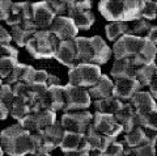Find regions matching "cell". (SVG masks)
Listing matches in <instances>:
<instances>
[{"mask_svg":"<svg viewBox=\"0 0 157 156\" xmlns=\"http://www.w3.org/2000/svg\"><path fill=\"white\" fill-rule=\"evenodd\" d=\"M77 63H90V64L101 66L110 59L113 55L109 45L100 36L93 37H76L75 40Z\"/></svg>","mask_w":157,"mask_h":156,"instance_id":"obj_1","label":"cell"},{"mask_svg":"<svg viewBox=\"0 0 157 156\" xmlns=\"http://www.w3.org/2000/svg\"><path fill=\"white\" fill-rule=\"evenodd\" d=\"M0 146L8 156H28L34 154L32 134L20 123L11 125L0 133Z\"/></svg>","mask_w":157,"mask_h":156,"instance_id":"obj_2","label":"cell"},{"mask_svg":"<svg viewBox=\"0 0 157 156\" xmlns=\"http://www.w3.org/2000/svg\"><path fill=\"white\" fill-rule=\"evenodd\" d=\"M98 11L109 22H128L141 18V2L137 0H101Z\"/></svg>","mask_w":157,"mask_h":156,"instance_id":"obj_3","label":"cell"},{"mask_svg":"<svg viewBox=\"0 0 157 156\" xmlns=\"http://www.w3.org/2000/svg\"><path fill=\"white\" fill-rule=\"evenodd\" d=\"M59 41L50 30H37L26 43V51L34 59L54 58Z\"/></svg>","mask_w":157,"mask_h":156,"instance_id":"obj_4","label":"cell"},{"mask_svg":"<svg viewBox=\"0 0 157 156\" xmlns=\"http://www.w3.org/2000/svg\"><path fill=\"white\" fill-rule=\"evenodd\" d=\"M63 135H64V129L62 127L60 122H54L45 130L39 131L37 134H32L33 143H34V152L39 154H50L52 150L59 147Z\"/></svg>","mask_w":157,"mask_h":156,"instance_id":"obj_5","label":"cell"},{"mask_svg":"<svg viewBox=\"0 0 157 156\" xmlns=\"http://www.w3.org/2000/svg\"><path fill=\"white\" fill-rule=\"evenodd\" d=\"M101 75L102 72L100 66L90 63H78L68 71V84L88 89L100 80Z\"/></svg>","mask_w":157,"mask_h":156,"instance_id":"obj_6","label":"cell"},{"mask_svg":"<svg viewBox=\"0 0 157 156\" xmlns=\"http://www.w3.org/2000/svg\"><path fill=\"white\" fill-rule=\"evenodd\" d=\"M92 104V97L85 88L75 87L71 84L64 85V113L67 111L88 110Z\"/></svg>","mask_w":157,"mask_h":156,"instance_id":"obj_7","label":"cell"},{"mask_svg":"<svg viewBox=\"0 0 157 156\" xmlns=\"http://www.w3.org/2000/svg\"><path fill=\"white\" fill-rule=\"evenodd\" d=\"M60 125L68 133L85 134L86 130L93 122V114L89 110H77V111H67L62 115Z\"/></svg>","mask_w":157,"mask_h":156,"instance_id":"obj_8","label":"cell"},{"mask_svg":"<svg viewBox=\"0 0 157 156\" xmlns=\"http://www.w3.org/2000/svg\"><path fill=\"white\" fill-rule=\"evenodd\" d=\"M54 122H56V113L46 109H41L38 111H34V113H29L17 123H20L30 134H37L48 127Z\"/></svg>","mask_w":157,"mask_h":156,"instance_id":"obj_9","label":"cell"},{"mask_svg":"<svg viewBox=\"0 0 157 156\" xmlns=\"http://www.w3.org/2000/svg\"><path fill=\"white\" fill-rule=\"evenodd\" d=\"M144 42H145V38L135 37V36H131V34H124L119 40L115 41L114 46L111 49V53L114 55L115 60L132 58L139 53V50L143 47Z\"/></svg>","mask_w":157,"mask_h":156,"instance_id":"obj_10","label":"cell"},{"mask_svg":"<svg viewBox=\"0 0 157 156\" xmlns=\"http://www.w3.org/2000/svg\"><path fill=\"white\" fill-rule=\"evenodd\" d=\"M92 126L94 127L97 133H100L101 135L110 138L113 140H117V138L121 135V133H123V130L118 122L115 121L114 115L110 114H102V113H96L93 114V122Z\"/></svg>","mask_w":157,"mask_h":156,"instance_id":"obj_11","label":"cell"},{"mask_svg":"<svg viewBox=\"0 0 157 156\" xmlns=\"http://www.w3.org/2000/svg\"><path fill=\"white\" fill-rule=\"evenodd\" d=\"M48 30L58 38L59 42L73 41L78 34V29L76 28L75 22L68 16H56L54 18V21Z\"/></svg>","mask_w":157,"mask_h":156,"instance_id":"obj_12","label":"cell"},{"mask_svg":"<svg viewBox=\"0 0 157 156\" xmlns=\"http://www.w3.org/2000/svg\"><path fill=\"white\" fill-rule=\"evenodd\" d=\"M55 17L47 2L32 3V20L37 30H48Z\"/></svg>","mask_w":157,"mask_h":156,"instance_id":"obj_13","label":"cell"},{"mask_svg":"<svg viewBox=\"0 0 157 156\" xmlns=\"http://www.w3.org/2000/svg\"><path fill=\"white\" fill-rule=\"evenodd\" d=\"M39 106H41V109L50 110L54 113L63 110V108H64V85L59 84L48 87L41 102H39Z\"/></svg>","mask_w":157,"mask_h":156,"instance_id":"obj_14","label":"cell"},{"mask_svg":"<svg viewBox=\"0 0 157 156\" xmlns=\"http://www.w3.org/2000/svg\"><path fill=\"white\" fill-rule=\"evenodd\" d=\"M139 91H141V85L135 77L117 79L114 83V89H113V97L121 101H128Z\"/></svg>","mask_w":157,"mask_h":156,"instance_id":"obj_15","label":"cell"},{"mask_svg":"<svg viewBox=\"0 0 157 156\" xmlns=\"http://www.w3.org/2000/svg\"><path fill=\"white\" fill-rule=\"evenodd\" d=\"M85 138H86V144H88V155L89 156H100L104 151L109 147L111 142H114L110 138L101 135L100 133H97L94 127L90 125L89 129L85 133Z\"/></svg>","mask_w":157,"mask_h":156,"instance_id":"obj_16","label":"cell"},{"mask_svg":"<svg viewBox=\"0 0 157 156\" xmlns=\"http://www.w3.org/2000/svg\"><path fill=\"white\" fill-rule=\"evenodd\" d=\"M24 21H33L32 20V3H13L9 9L8 17L6 24L8 26L20 25Z\"/></svg>","mask_w":157,"mask_h":156,"instance_id":"obj_17","label":"cell"},{"mask_svg":"<svg viewBox=\"0 0 157 156\" xmlns=\"http://www.w3.org/2000/svg\"><path fill=\"white\" fill-rule=\"evenodd\" d=\"M54 58L62 63L63 66H66L68 68L75 67L77 63V55H76V46L73 41H62L59 42L58 49L55 51Z\"/></svg>","mask_w":157,"mask_h":156,"instance_id":"obj_18","label":"cell"},{"mask_svg":"<svg viewBox=\"0 0 157 156\" xmlns=\"http://www.w3.org/2000/svg\"><path fill=\"white\" fill-rule=\"evenodd\" d=\"M130 104L134 106V109L137 114V118L147 115L157 106L156 100L152 97L149 92H145V91H139L137 93H135L134 97L130 100Z\"/></svg>","mask_w":157,"mask_h":156,"instance_id":"obj_19","label":"cell"},{"mask_svg":"<svg viewBox=\"0 0 157 156\" xmlns=\"http://www.w3.org/2000/svg\"><path fill=\"white\" fill-rule=\"evenodd\" d=\"M59 148L64 154L73 152V151H84V152H86L88 144H86L85 134H76V133L64 131V135H63V139L60 144H59Z\"/></svg>","mask_w":157,"mask_h":156,"instance_id":"obj_20","label":"cell"},{"mask_svg":"<svg viewBox=\"0 0 157 156\" xmlns=\"http://www.w3.org/2000/svg\"><path fill=\"white\" fill-rule=\"evenodd\" d=\"M37 32V28L34 26L33 21H24L20 25L12 26L11 28V38L12 42H14V45H17L18 47L26 46L28 41L32 38V36Z\"/></svg>","mask_w":157,"mask_h":156,"instance_id":"obj_21","label":"cell"},{"mask_svg":"<svg viewBox=\"0 0 157 156\" xmlns=\"http://www.w3.org/2000/svg\"><path fill=\"white\" fill-rule=\"evenodd\" d=\"M114 117L124 134L131 131L134 127H136V126H139V123H137V114L134 109V106H132L130 102L123 104V108L118 111Z\"/></svg>","mask_w":157,"mask_h":156,"instance_id":"obj_22","label":"cell"},{"mask_svg":"<svg viewBox=\"0 0 157 156\" xmlns=\"http://www.w3.org/2000/svg\"><path fill=\"white\" fill-rule=\"evenodd\" d=\"M113 89H114V83L110 79V76L102 74L100 80L93 87L88 88V92H89V96L93 97V99L104 100L113 96Z\"/></svg>","mask_w":157,"mask_h":156,"instance_id":"obj_23","label":"cell"},{"mask_svg":"<svg viewBox=\"0 0 157 156\" xmlns=\"http://www.w3.org/2000/svg\"><path fill=\"white\" fill-rule=\"evenodd\" d=\"M156 57H157V46L152 45L151 42L145 40L144 45L139 50V53L131 58V62L135 68H139L147 64H151V63H155Z\"/></svg>","mask_w":157,"mask_h":156,"instance_id":"obj_24","label":"cell"},{"mask_svg":"<svg viewBox=\"0 0 157 156\" xmlns=\"http://www.w3.org/2000/svg\"><path fill=\"white\" fill-rule=\"evenodd\" d=\"M29 113H30V100H29L28 95L14 96L12 105L9 108V115H12V118L20 122Z\"/></svg>","mask_w":157,"mask_h":156,"instance_id":"obj_25","label":"cell"},{"mask_svg":"<svg viewBox=\"0 0 157 156\" xmlns=\"http://www.w3.org/2000/svg\"><path fill=\"white\" fill-rule=\"evenodd\" d=\"M67 16L72 18V21L75 22V25L78 30H89L96 21L94 14L90 11H76V9H71Z\"/></svg>","mask_w":157,"mask_h":156,"instance_id":"obj_26","label":"cell"},{"mask_svg":"<svg viewBox=\"0 0 157 156\" xmlns=\"http://www.w3.org/2000/svg\"><path fill=\"white\" fill-rule=\"evenodd\" d=\"M135 71H136V68L132 64L131 58L119 59V60H115L114 64H113L111 71H110V76H113L115 80L123 79V77H134Z\"/></svg>","mask_w":157,"mask_h":156,"instance_id":"obj_27","label":"cell"},{"mask_svg":"<svg viewBox=\"0 0 157 156\" xmlns=\"http://www.w3.org/2000/svg\"><path fill=\"white\" fill-rule=\"evenodd\" d=\"M123 101L115 99V97H107L104 100H96L94 101V108L97 113H102V114H110V115H115L118 111L123 108Z\"/></svg>","mask_w":157,"mask_h":156,"instance_id":"obj_28","label":"cell"},{"mask_svg":"<svg viewBox=\"0 0 157 156\" xmlns=\"http://www.w3.org/2000/svg\"><path fill=\"white\" fill-rule=\"evenodd\" d=\"M156 71H157L156 63H151V64L136 68L134 77L139 81V84L141 85V88H143V87H148L151 84V81H152V79H153Z\"/></svg>","mask_w":157,"mask_h":156,"instance_id":"obj_29","label":"cell"},{"mask_svg":"<svg viewBox=\"0 0 157 156\" xmlns=\"http://www.w3.org/2000/svg\"><path fill=\"white\" fill-rule=\"evenodd\" d=\"M124 143L128 148H135L145 144V130L140 126H136L131 131L124 134Z\"/></svg>","mask_w":157,"mask_h":156,"instance_id":"obj_30","label":"cell"},{"mask_svg":"<svg viewBox=\"0 0 157 156\" xmlns=\"http://www.w3.org/2000/svg\"><path fill=\"white\" fill-rule=\"evenodd\" d=\"M128 28L130 25L127 22H109L105 26V32H106V37L110 41H117L119 40L122 36L128 33Z\"/></svg>","mask_w":157,"mask_h":156,"instance_id":"obj_31","label":"cell"},{"mask_svg":"<svg viewBox=\"0 0 157 156\" xmlns=\"http://www.w3.org/2000/svg\"><path fill=\"white\" fill-rule=\"evenodd\" d=\"M151 26H152L151 21H147L144 18H139V20L134 21V24L128 28V33L127 34H131V36H135V37H140V38H145Z\"/></svg>","mask_w":157,"mask_h":156,"instance_id":"obj_32","label":"cell"},{"mask_svg":"<svg viewBox=\"0 0 157 156\" xmlns=\"http://www.w3.org/2000/svg\"><path fill=\"white\" fill-rule=\"evenodd\" d=\"M137 123H139V126L143 129L157 131V106L147 115L137 118Z\"/></svg>","mask_w":157,"mask_h":156,"instance_id":"obj_33","label":"cell"},{"mask_svg":"<svg viewBox=\"0 0 157 156\" xmlns=\"http://www.w3.org/2000/svg\"><path fill=\"white\" fill-rule=\"evenodd\" d=\"M124 156H157L156 147L143 144L135 148H124Z\"/></svg>","mask_w":157,"mask_h":156,"instance_id":"obj_34","label":"cell"},{"mask_svg":"<svg viewBox=\"0 0 157 156\" xmlns=\"http://www.w3.org/2000/svg\"><path fill=\"white\" fill-rule=\"evenodd\" d=\"M25 67H26V64L18 63V64L11 71V74L3 80V83H6V84H8V85H13V84H16V83H21Z\"/></svg>","mask_w":157,"mask_h":156,"instance_id":"obj_35","label":"cell"},{"mask_svg":"<svg viewBox=\"0 0 157 156\" xmlns=\"http://www.w3.org/2000/svg\"><path fill=\"white\" fill-rule=\"evenodd\" d=\"M156 9H157V2H141V18L147 21H152L156 18Z\"/></svg>","mask_w":157,"mask_h":156,"instance_id":"obj_36","label":"cell"},{"mask_svg":"<svg viewBox=\"0 0 157 156\" xmlns=\"http://www.w3.org/2000/svg\"><path fill=\"white\" fill-rule=\"evenodd\" d=\"M18 64L17 59L13 58H0V79H6L11 71Z\"/></svg>","mask_w":157,"mask_h":156,"instance_id":"obj_37","label":"cell"},{"mask_svg":"<svg viewBox=\"0 0 157 156\" xmlns=\"http://www.w3.org/2000/svg\"><path fill=\"white\" fill-rule=\"evenodd\" d=\"M48 7L55 13V16H67L68 14V2L67 0H48Z\"/></svg>","mask_w":157,"mask_h":156,"instance_id":"obj_38","label":"cell"},{"mask_svg":"<svg viewBox=\"0 0 157 156\" xmlns=\"http://www.w3.org/2000/svg\"><path fill=\"white\" fill-rule=\"evenodd\" d=\"M100 156H124V144L114 140Z\"/></svg>","mask_w":157,"mask_h":156,"instance_id":"obj_39","label":"cell"},{"mask_svg":"<svg viewBox=\"0 0 157 156\" xmlns=\"http://www.w3.org/2000/svg\"><path fill=\"white\" fill-rule=\"evenodd\" d=\"M13 99H14V95H13L12 87L6 84V83H3V84L0 85V100H2L3 104L9 109L12 105Z\"/></svg>","mask_w":157,"mask_h":156,"instance_id":"obj_40","label":"cell"},{"mask_svg":"<svg viewBox=\"0 0 157 156\" xmlns=\"http://www.w3.org/2000/svg\"><path fill=\"white\" fill-rule=\"evenodd\" d=\"M50 75L46 70H36L33 76V81L30 85H46L48 88V79H50Z\"/></svg>","mask_w":157,"mask_h":156,"instance_id":"obj_41","label":"cell"},{"mask_svg":"<svg viewBox=\"0 0 157 156\" xmlns=\"http://www.w3.org/2000/svg\"><path fill=\"white\" fill-rule=\"evenodd\" d=\"M17 57H18V50L13 45H11V43L0 46V58H13V59H17Z\"/></svg>","mask_w":157,"mask_h":156,"instance_id":"obj_42","label":"cell"},{"mask_svg":"<svg viewBox=\"0 0 157 156\" xmlns=\"http://www.w3.org/2000/svg\"><path fill=\"white\" fill-rule=\"evenodd\" d=\"M12 2L9 0H0V21H6L11 9Z\"/></svg>","mask_w":157,"mask_h":156,"instance_id":"obj_43","label":"cell"},{"mask_svg":"<svg viewBox=\"0 0 157 156\" xmlns=\"http://www.w3.org/2000/svg\"><path fill=\"white\" fill-rule=\"evenodd\" d=\"M145 40L148 42H151L152 45L157 46V25H152L151 26L149 32L147 33V36H145Z\"/></svg>","mask_w":157,"mask_h":156,"instance_id":"obj_44","label":"cell"},{"mask_svg":"<svg viewBox=\"0 0 157 156\" xmlns=\"http://www.w3.org/2000/svg\"><path fill=\"white\" fill-rule=\"evenodd\" d=\"M11 42H12V38H11L9 32L4 26L0 25V46L7 45V43H11Z\"/></svg>","mask_w":157,"mask_h":156,"instance_id":"obj_45","label":"cell"},{"mask_svg":"<svg viewBox=\"0 0 157 156\" xmlns=\"http://www.w3.org/2000/svg\"><path fill=\"white\" fill-rule=\"evenodd\" d=\"M148 87H149V93L152 95V97H153L155 100H157V71Z\"/></svg>","mask_w":157,"mask_h":156,"instance_id":"obj_46","label":"cell"},{"mask_svg":"<svg viewBox=\"0 0 157 156\" xmlns=\"http://www.w3.org/2000/svg\"><path fill=\"white\" fill-rule=\"evenodd\" d=\"M8 115H9V109L3 104V101L0 100V121L7 119Z\"/></svg>","mask_w":157,"mask_h":156,"instance_id":"obj_47","label":"cell"},{"mask_svg":"<svg viewBox=\"0 0 157 156\" xmlns=\"http://www.w3.org/2000/svg\"><path fill=\"white\" fill-rule=\"evenodd\" d=\"M64 156H89L84 151H73V152H67L64 154Z\"/></svg>","mask_w":157,"mask_h":156,"instance_id":"obj_48","label":"cell"},{"mask_svg":"<svg viewBox=\"0 0 157 156\" xmlns=\"http://www.w3.org/2000/svg\"><path fill=\"white\" fill-rule=\"evenodd\" d=\"M28 156H51L50 154H39V152H34V154H29Z\"/></svg>","mask_w":157,"mask_h":156,"instance_id":"obj_49","label":"cell"},{"mask_svg":"<svg viewBox=\"0 0 157 156\" xmlns=\"http://www.w3.org/2000/svg\"><path fill=\"white\" fill-rule=\"evenodd\" d=\"M0 156H4V151L2 148V146H0Z\"/></svg>","mask_w":157,"mask_h":156,"instance_id":"obj_50","label":"cell"},{"mask_svg":"<svg viewBox=\"0 0 157 156\" xmlns=\"http://www.w3.org/2000/svg\"><path fill=\"white\" fill-rule=\"evenodd\" d=\"M3 84V79H0V85H2Z\"/></svg>","mask_w":157,"mask_h":156,"instance_id":"obj_51","label":"cell"},{"mask_svg":"<svg viewBox=\"0 0 157 156\" xmlns=\"http://www.w3.org/2000/svg\"><path fill=\"white\" fill-rule=\"evenodd\" d=\"M156 151H157V150H156Z\"/></svg>","mask_w":157,"mask_h":156,"instance_id":"obj_52","label":"cell"}]
</instances>
